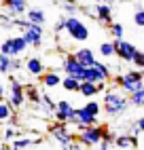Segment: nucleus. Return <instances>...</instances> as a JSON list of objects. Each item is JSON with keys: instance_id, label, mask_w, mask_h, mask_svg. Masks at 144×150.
<instances>
[{"instance_id": "ddd939ff", "label": "nucleus", "mask_w": 144, "mask_h": 150, "mask_svg": "<svg viewBox=\"0 0 144 150\" xmlns=\"http://www.w3.org/2000/svg\"><path fill=\"white\" fill-rule=\"evenodd\" d=\"M93 15L98 17V21L106 23V25H110V23H112V8H110V4H108V2H98V4H96V8H93Z\"/></svg>"}, {"instance_id": "423d86ee", "label": "nucleus", "mask_w": 144, "mask_h": 150, "mask_svg": "<svg viewBox=\"0 0 144 150\" xmlns=\"http://www.w3.org/2000/svg\"><path fill=\"white\" fill-rule=\"evenodd\" d=\"M9 83H11V87H9V104L17 110V108H21L24 102H26V87L11 74H9Z\"/></svg>"}, {"instance_id": "473e14b6", "label": "nucleus", "mask_w": 144, "mask_h": 150, "mask_svg": "<svg viewBox=\"0 0 144 150\" xmlns=\"http://www.w3.org/2000/svg\"><path fill=\"white\" fill-rule=\"evenodd\" d=\"M131 64L136 66L138 70H144V53H142V51H138L136 55H133V59H131Z\"/></svg>"}, {"instance_id": "4be33fe9", "label": "nucleus", "mask_w": 144, "mask_h": 150, "mask_svg": "<svg viewBox=\"0 0 144 150\" xmlns=\"http://www.w3.org/2000/svg\"><path fill=\"white\" fill-rule=\"evenodd\" d=\"M26 15H28V19H30L32 23H40V25H43V23L47 21V17H45V11H43V8H28Z\"/></svg>"}, {"instance_id": "7ed1b4c3", "label": "nucleus", "mask_w": 144, "mask_h": 150, "mask_svg": "<svg viewBox=\"0 0 144 150\" xmlns=\"http://www.w3.org/2000/svg\"><path fill=\"white\" fill-rule=\"evenodd\" d=\"M104 131L106 127L102 125H89V127H81L78 131V142L83 146H100V142L104 139Z\"/></svg>"}, {"instance_id": "5701e85b", "label": "nucleus", "mask_w": 144, "mask_h": 150, "mask_svg": "<svg viewBox=\"0 0 144 150\" xmlns=\"http://www.w3.org/2000/svg\"><path fill=\"white\" fill-rule=\"evenodd\" d=\"M57 114H64L68 121H70V116L74 114V106H72V102H68V99H61V102H57V110H55Z\"/></svg>"}, {"instance_id": "f704fd0d", "label": "nucleus", "mask_w": 144, "mask_h": 150, "mask_svg": "<svg viewBox=\"0 0 144 150\" xmlns=\"http://www.w3.org/2000/svg\"><path fill=\"white\" fill-rule=\"evenodd\" d=\"M0 28H4V30L15 28V17H0Z\"/></svg>"}, {"instance_id": "a211bd4d", "label": "nucleus", "mask_w": 144, "mask_h": 150, "mask_svg": "<svg viewBox=\"0 0 144 150\" xmlns=\"http://www.w3.org/2000/svg\"><path fill=\"white\" fill-rule=\"evenodd\" d=\"M78 93L83 95V97H96V95L100 93L98 83H91V81H81V89H78Z\"/></svg>"}, {"instance_id": "0eeeda50", "label": "nucleus", "mask_w": 144, "mask_h": 150, "mask_svg": "<svg viewBox=\"0 0 144 150\" xmlns=\"http://www.w3.org/2000/svg\"><path fill=\"white\" fill-rule=\"evenodd\" d=\"M68 125H70V123H59V121H55V125L49 127V133L53 135V139H55L61 148L68 146L70 142H74V135H72V131L68 129Z\"/></svg>"}, {"instance_id": "7c9ffc66", "label": "nucleus", "mask_w": 144, "mask_h": 150, "mask_svg": "<svg viewBox=\"0 0 144 150\" xmlns=\"http://www.w3.org/2000/svg\"><path fill=\"white\" fill-rule=\"evenodd\" d=\"M83 81H91V83H98V74H96V68H93V66H89V68H85Z\"/></svg>"}, {"instance_id": "cd10ccee", "label": "nucleus", "mask_w": 144, "mask_h": 150, "mask_svg": "<svg viewBox=\"0 0 144 150\" xmlns=\"http://www.w3.org/2000/svg\"><path fill=\"white\" fill-rule=\"evenodd\" d=\"M11 59L13 57H9L0 51V74H6V76L11 74Z\"/></svg>"}, {"instance_id": "f257e3e1", "label": "nucleus", "mask_w": 144, "mask_h": 150, "mask_svg": "<svg viewBox=\"0 0 144 150\" xmlns=\"http://www.w3.org/2000/svg\"><path fill=\"white\" fill-rule=\"evenodd\" d=\"M129 108V99L117 91H104V102H102V112L108 116H121Z\"/></svg>"}, {"instance_id": "f3484780", "label": "nucleus", "mask_w": 144, "mask_h": 150, "mask_svg": "<svg viewBox=\"0 0 144 150\" xmlns=\"http://www.w3.org/2000/svg\"><path fill=\"white\" fill-rule=\"evenodd\" d=\"M40 83H43V87H47V89H53V87H61V78H59L57 72H45L40 76Z\"/></svg>"}, {"instance_id": "37998d69", "label": "nucleus", "mask_w": 144, "mask_h": 150, "mask_svg": "<svg viewBox=\"0 0 144 150\" xmlns=\"http://www.w3.org/2000/svg\"><path fill=\"white\" fill-rule=\"evenodd\" d=\"M2 97H4V85L0 83V99H2Z\"/></svg>"}, {"instance_id": "a18cd8bd", "label": "nucleus", "mask_w": 144, "mask_h": 150, "mask_svg": "<svg viewBox=\"0 0 144 150\" xmlns=\"http://www.w3.org/2000/svg\"><path fill=\"white\" fill-rule=\"evenodd\" d=\"M98 2H110V0H98Z\"/></svg>"}, {"instance_id": "49530a36", "label": "nucleus", "mask_w": 144, "mask_h": 150, "mask_svg": "<svg viewBox=\"0 0 144 150\" xmlns=\"http://www.w3.org/2000/svg\"><path fill=\"white\" fill-rule=\"evenodd\" d=\"M57 2H64V0H57Z\"/></svg>"}, {"instance_id": "2eb2a0df", "label": "nucleus", "mask_w": 144, "mask_h": 150, "mask_svg": "<svg viewBox=\"0 0 144 150\" xmlns=\"http://www.w3.org/2000/svg\"><path fill=\"white\" fill-rule=\"evenodd\" d=\"M138 146V137L136 135H117L115 137V148H121V150H129V148H136Z\"/></svg>"}, {"instance_id": "a19ab883", "label": "nucleus", "mask_w": 144, "mask_h": 150, "mask_svg": "<svg viewBox=\"0 0 144 150\" xmlns=\"http://www.w3.org/2000/svg\"><path fill=\"white\" fill-rule=\"evenodd\" d=\"M64 150H81V142L76 139V142H70L68 146H64Z\"/></svg>"}, {"instance_id": "2f4dec72", "label": "nucleus", "mask_w": 144, "mask_h": 150, "mask_svg": "<svg viewBox=\"0 0 144 150\" xmlns=\"http://www.w3.org/2000/svg\"><path fill=\"white\" fill-rule=\"evenodd\" d=\"M133 23L144 28V8H140V6L136 8V13H133Z\"/></svg>"}, {"instance_id": "6ab92c4d", "label": "nucleus", "mask_w": 144, "mask_h": 150, "mask_svg": "<svg viewBox=\"0 0 144 150\" xmlns=\"http://www.w3.org/2000/svg\"><path fill=\"white\" fill-rule=\"evenodd\" d=\"M40 110H43V114H47V116H51V114H55V110H57V102H53L49 95H43L40 97Z\"/></svg>"}, {"instance_id": "bb28decb", "label": "nucleus", "mask_w": 144, "mask_h": 150, "mask_svg": "<svg viewBox=\"0 0 144 150\" xmlns=\"http://www.w3.org/2000/svg\"><path fill=\"white\" fill-rule=\"evenodd\" d=\"M129 104L136 106V108H144V87L138 89V91L129 93Z\"/></svg>"}, {"instance_id": "393cba45", "label": "nucleus", "mask_w": 144, "mask_h": 150, "mask_svg": "<svg viewBox=\"0 0 144 150\" xmlns=\"http://www.w3.org/2000/svg\"><path fill=\"white\" fill-rule=\"evenodd\" d=\"M40 97H43V95L38 93V89H36L34 85H30V87H26V99H28L30 104H34V106H38V104H40Z\"/></svg>"}, {"instance_id": "dca6fc26", "label": "nucleus", "mask_w": 144, "mask_h": 150, "mask_svg": "<svg viewBox=\"0 0 144 150\" xmlns=\"http://www.w3.org/2000/svg\"><path fill=\"white\" fill-rule=\"evenodd\" d=\"M74 55H76V59H78V62L83 64L85 68H89V66H93V64L98 62V59H96V53L91 51V49H87V47H83V49H78V51H76Z\"/></svg>"}, {"instance_id": "412c9836", "label": "nucleus", "mask_w": 144, "mask_h": 150, "mask_svg": "<svg viewBox=\"0 0 144 150\" xmlns=\"http://www.w3.org/2000/svg\"><path fill=\"white\" fill-rule=\"evenodd\" d=\"M61 87L66 89V91H72V93H78V89H81V81L78 78H74V76H64L61 78Z\"/></svg>"}, {"instance_id": "ea45409f", "label": "nucleus", "mask_w": 144, "mask_h": 150, "mask_svg": "<svg viewBox=\"0 0 144 150\" xmlns=\"http://www.w3.org/2000/svg\"><path fill=\"white\" fill-rule=\"evenodd\" d=\"M112 148H115V142H108V139L100 142V150H112Z\"/></svg>"}, {"instance_id": "4468645a", "label": "nucleus", "mask_w": 144, "mask_h": 150, "mask_svg": "<svg viewBox=\"0 0 144 150\" xmlns=\"http://www.w3.org/2000/svg\"><path fill=\"white\" fill-rule=\"evenodd\" d=\"M74 112H76V116H78V127L98 125V116H96V114H91V112H87L85 106H83V108H76Z\"/></svg>"}, {"instance_id": "c756f323", "label": "nucleus", "mask_w": 144, "mask_h": 150, "mask_svg": "<svg viewBox=\"0 0 144 150\" xmlns=\"http://www.w3.org/2000/svg\"><path fill=\"white\" fill-rule=\"evenodd\" d=\"M85 110H87V112H91V114H96V116H100L102 106H100V102H93V99H89V102L85 104Z\"/></svg>"}, {"instance_id": "aec40b11", "label": "nucleus", "mask_w": 144, "mask_h": 150, "mask_svg": "<svg viewBox=\"0 0 144 150\" xmlns=\"http://www.w3.org/2000/svg\"><path fill=\"white\" fill-rule=\"evenodd\" d=\"M40 139H34V137H28V135H21V137H15L11 139V148H32L34 144H38Z\"/></svg>"}, {"instance_id": "b1692460", "label": "nucleus", "mask_w": 144, "mask_h": 150, "mask_svg": "<svg viewBox=\"0 0 144 150\" xmlns=\"http://www.w3.org/2000/svg\"><path fill=\"white\" fill-rule=\"evenodd\" d=\"M11 116H13V106L9 102H2V99H0V125L6 123Z\"/></svg>"}, {"instance_id": "58836bf2", "label": "nucleus", "mask_w": 144, "mask_h": 150, "mask_svg": "<svg viewBox=\"0 0 144 150\" xmlns=\"http://www.w3.org/2000/svg\"><path fill=\"white\" fill-rule=\"evenodd\" d=\"M21 68H24V64L19 62L17 57H13V59H11V72H17V70H21Z\"/></svg>"}, {"instance_id": "39448f33", "label": "nucleus", "mask_w": 144, "mask_h": 150, "mask_svg": "<svg viewBox=\"0 0 144 150\" xmlns=\"http://www.w3.org/2000/svg\"><path fill=\"white\" fill-rule=\"evenodd\" d=\"M28 47L30 45L26 42L24 36H11V38H6V40H2L0 51H2L4 55H9V57H17V55H21Z\"/></svg>"}, {"instance_id": "79ce46f5", "label": "nucleus", "mask_w": 144, "mask_h": 150, "mask_svg": "<svg viewBox=\"0 0 144 150\" xmlns=\"http://www.w3.org/2000/svg\"><path fill=\"white\" fill-rule=\"evenodd\" d=\"M136 123H138V127H140V131L144 133V116H142V118H138V121H136Z\"/></svg>"}, {"instance_id": "9b49d317", "label": "nucleus", "mask_w": 144, "mask_h": 150, "mask_svg": "<svg viewBox=\"0 0 144 150\" xmlns=\"http://www.w3.org/2000/svg\"><path fill=\"white\" fill-rule=\"evenodd\" d=\"M2 8L9 17H21L28 11V0H2Z\"/></svg>"}, {"instance_id": "f8f14e48", "label": "nucleus", "mask_w": 144, "mask_h": 150, "mask_svg": "<svg viewBox=\"0 0 144 150\" xmlns=\"http://www.w3.org/2000/svg\"><path fill=\"white\" fill-rule=\"evenodd\" d=\"M24 68H26V74H30V76H43L45 74V64H43V59L36 57V55L28 57L24 62Z\"/></svg>"}, {"instance_id": "9d476101", "label": "nucleus", "mask_w": 144, "mask_h": 150, "mask_svg": "<svg viewBox=\"0 0 144 150\" xmlns=\"http://www.w3.org/2000/svg\"><path fill=\"white\" fill-rule=\"evenodd\" d=\"M21 36L26 38V42H28V45H32V47H40V45H43V25L30 21V23H28V28L24 30V34H21Z\"/></svg>"}, {"instance_id": "72a5a7b5", "label": "nucleus", "mask_w": 144, "mask_h": 150, "mask_svg": "<svg viewBox=\"0 0 144 150\" xmlns=\"http://www.w3.org/2000/svg\"><path fill=\"white\" fill-rule=\"evenodd\" d=\"M110 34L115 36V38H123V25L121 23H110Z\"/></svg>"}, {"instance_id": "f03ea898", "label": "nucleus", "mask_w": 144, "mask_h": 150, "mask_svg": "<svg viewBox=\"0 0 144 150\" xmlns=\"http://www.w3.org/2000/svg\"><path fill=\"white\" fill-rule=\"evenodd\" d=\"M112 83L119 85L123 91L129 95V93H133V91H138V89L144 87V72H140V70H129V72L121 74V76H115Z\"/></svg>"}, {"instance_id": "a878e982", "label": "nucleus", "mask_w": 144, "mask_h": 150, "mask_svg": "<svg viewBox=\"0 0 144 150\" xmlns=\"http://www.w3.org/2000/svg\"><path fill=\"white\" fill-rule=\"evenodd\" d=\"M93 68H96L98 81H110V68H108L106 64H100V62H96V64H93Z\"/></svg>"}, {"instance_id": "20e7f679", "label": "nucleus", "mask_w": 144, "mask_h": 150, "mask_svg": "<svg viewBox=\"0 0 144 150\" xmlns=\"http://www.w3.org/2000/svg\"><path fill=\"white\" fill-rule=\"evenodd\" d=\"M66 32H68V36L72 38V40H76V42H85L89 38V28L74 15L66 17Z\"/></svg>"}, {"instance_id": "6e6552de", "label": "nucleus", "mask_w": 144, "mask_h": 150, "mask_svg": "<svg viewBox=\"0 0 144 150\" xmlns=\"http://www.w3.org/2000/svg\"><path fill=\"white\" fill-rule=\"evenodd\" d=\"M61 68L68 76H74L78 81H83V74H85V66L76 59V55H66V59L61 62Z\"/></svg>"}, {"instance_id": "e433bc0d", "label": "nucleus", "mask_w": 144, "mask_h": 150, "mask_svg": "<svg viewBox=\"0 0 144 150\" xmlns=\"http://www.w3.org/2000/svg\"><path fill=\"white\" fill-rule=\"evenodd\" d=\"M15 135H17V127H15V125H11V127H9L6 131H4V135H2V137L6 139V142H11V139H13Z\"/></svg>"}, {"instance_id": "c9c22d12", "label": "nucleus", "mask_w": 144, "mask_h": 150, "mask_svg": "<svg viewBox=\"0 0 144 150\" xmlns=\"http://www.w3.org/2000/svg\"><path fill=\"white\" fill-rule=\"evenodd\" d=\"M64 8H66L68 15H74V13L78 11V6H76L74 2H70V0H64Z\"/></svg>"}, {"instance_id": "c85d7f7f", "label": "nucleus", "mask_w": 144, "mask_h": 150, "mask_svg": "<svg viewBox=\"0 0 144 150\" xmlns=\"http://www.w3.org/2000/svg\"><path fill=\"white\" fill-rule=\"evenodd\" d=\"M100 55L102 57H117L115 55V42H102L100 45Z\"/></svg>"}, {"instance_id": "c03bdc74", "label": "nucleus", "mask_w": 144, "mask_h": 150, "mask_svg": "<svg viewBox=\"0 0 144 150\" xmlns=\"http://www.w3.org/2000/svg\"><path fill=\"white\" fill-rule=\"evenodd\" d=\"M15 150H30V148H15Z\"/></svg>"}, {"instance_id": "4c0bfd02", "label": "nucleus", "mask_w": 144, "mask_h": 150, "mask_svg": "<svg viewBox=\"0 0 144 150\" xmlns=\"http://www.w3.org/2000/svg\"><path fill=\"white\" fill-rule=\"evenodd\" d=\"M53 30H55V32H57V34H59V32H64V30H66V17H59Z\"/></svg>"}, {"instance_id": "1a4fd4ad", "label": "nucleus", "mask_w": 144, "mask_h": 150, "mask_svg": "<svg viewBox=\"0 0 144 150\" xmlns=\"http://www.w3.org/2000/svg\"><path fill=\"white\" fill-rule=\"evenodd\" d=\"M112 42H115V55H117L119 59H123V62H131L133 55L138 53V49L133 47L131 42L123 40V38H115Z\"/></svg>"}]
</instances>
